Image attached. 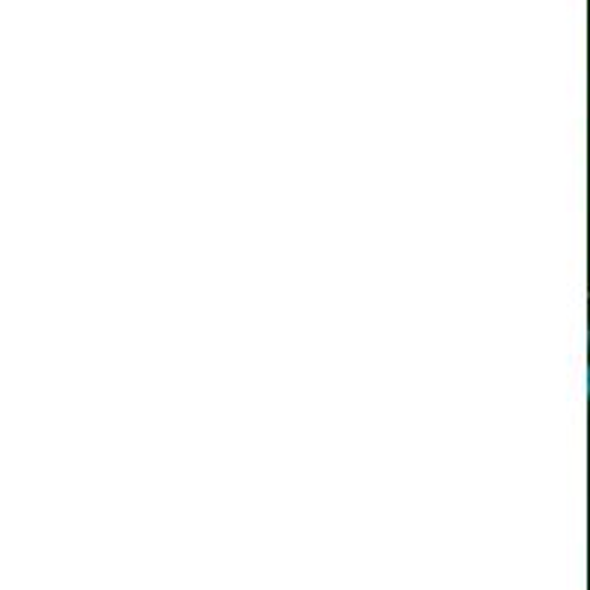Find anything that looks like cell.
<instances>
[{"label": "cell", "mask_w": 590, "mask_h": 590, "mask_svg": "<svg viewBox=\"0 0 590 590\" xmlns=\"http://www.w3.org/2000/svg\"><path fill=\"white\" fill-rule=\"evenodd\" d=\"M585 378H588V399H590V366H588V375H585Z\"/></svg>", "instance_id": "cell-1"}]
</instances>
